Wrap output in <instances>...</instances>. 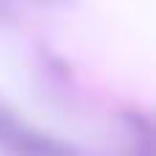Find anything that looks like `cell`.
I'll list each match as a JSON object with an SVG mask.
<instances>
[{"label": "cell", "instance_id": "obj_1", "mask_svg": "<svg viewBox=\"0 0 156 156\" xmlns=\"http://www.w3.org/2000/svg\"><path fill=\"white\" fill-rule=\"evenodd\" d=\"M0 151L8 156H82L71 143L22 123L5 107H0Z\"/></svg>", "mask_w": 156, "mask_h": 156}]
</instances>
